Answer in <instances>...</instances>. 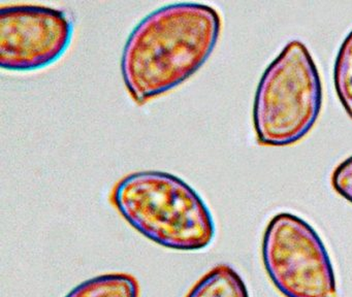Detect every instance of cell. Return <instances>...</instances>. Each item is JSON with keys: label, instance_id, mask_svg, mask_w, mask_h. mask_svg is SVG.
<instances>
[{"label": "cell", "instance_id": "obj_4", "mask_svg": "<svg viewBox=\"0 0 352 297\" xmlns=\"http://www.w3.org/2000/svg\"><path fill=\"white\" fill-rule=\"evenodd\" d=\"M263 260L285 297H337L335 272L316 231L289 212L273 217L265 231Z\"/></svg>", "mask_w": 352, "mask_h": 297}, {"label": "cell", "instance_id": "obj_9", "mask_svg": "<svg viewBox=\"0 0 352 297\" xmlns=\"http://www.w3.org/2000/svg\"><path fill=\"white\" fill-rule=\"evenodd\" d=\"M331 185L337 193L352 204V156L340 163L333 170Z\"/></svg>", "mask_w": 352, "mask_h": 297}, {"label": "cell", "instance_id": "obj_8", "mask_svg": "<svg viewBox=\"0 0 352 297\" xmlns=\"http://www.w3.org/2000/svg\"><path fill=\"white\" fill-rule=\"evenodd\" d=\"M336 92L352 119V31L340 47L333 68Z\"/></svg>", "mask_w": 352, "mask_h": 297}, {"label": "cell", "instance_id": "obj_7", "mask_svg": "<svg viewBox=\"0 0 352 297\" xmlns=\"http://www.w3.org/2000/svg\"><path fill=\"white\" fill-rule=\"evenodd\" d=\"M65 297H140V284L133 274H102L78 285Z\"/></svg>", "mask_w": 352, "mask_h": 297}, {"label": "cell", "instance_id": "obj_3", "mask_svg": "<svg viewBox=\"0 0 352 297\" xmlns=\"http://www.w3.org/2000/svg\"><path fill=\"white\" fill-rule=\"evenodd\" d=\"M322 104L316 64L300 41L285 45L267 66L257 87L253 123L263 146H289L314 125Z\"/></svg>", "mask_w": 352, "mask_h": 297}, {"label": "cell", "instance_id": "obj_6", "mask_svg": "<svg viewBox=\"0 0 352 297\" xmlns=\"http://www.w3.org/2000/svg\"><path fill=\"white\" fill-rule=\"evenodd\" d=\"M186 297H249L240 274L228 264H218L201 276Z\"/></svg>", "mask_w": 352, "mask_h": 297}, {"label": "cell", "instance_id": "obj_2", "mask_svg": "<svg viewBox=\"0 0 352 297\" xmlns=\"http://www.w3.org/2000/svg\"><path fill=\"white\" fill-rule=\"evenodd\" d=\"M109 199L131 226L162 247L199 251L215 235L207 204L190 185L172 173H129L115 184Z\"/></svg>", "mask_w": 352, "mask_h": 297}, {"label": "cell", "instance_id": "obj_5", "mask_svg": "<svg viewBox=\"0 0 352 297\" xmlns=\"http://www.w3.org/2000/svg\"><path fill=\"white\" fill-rule=\"evenodd\" d=\"M74 25L65 10L38 4L0 8V65L30 72L54 63L73 38Z\"/></svg>", "mask_w": 352, "mask_h": 297}, {"label": "cell", "instance_id": "obj_1", "mask_svg": "<svg viewBox=\"0 0 352 297\" xmlns=\"http://www.w3.org/2000/svg\"><path fill=\"white\" fill-rule=\"evenodd\" d=\"M221 16L199 2L166 4L144 16L129 33L121 74L137 104L168 92L207 61L217 43Z\"/></svg>", "mask_w": 352, "mask_h": 297}]
</instances>
